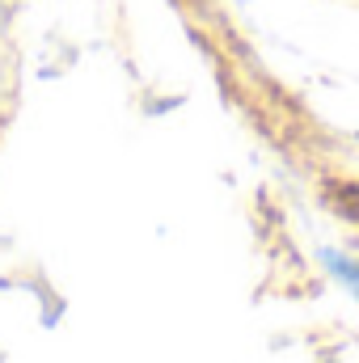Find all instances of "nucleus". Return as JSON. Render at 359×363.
<instances>
[{"instance_id":"obj_1","label":"nucleus","mask_w":359,"mask_h":363,"mask_svg":"<svg viewBox=\"0 0 359 363\" xmlns=\"http://www.w3.org/2000/svg\"><path fill=\"white\" fill-rule=\"evenodd\" d=\"M351 211H355V220H359V190H351Z\"/></svg>"},{"instance_id":"obj_2","label":"nucleus","mask_w":359,"mask_h":363,"mask_svg":"<svg viewBox=\"0 0 359 363\" xmlns=\"http://www.w3.org/2000/svg\"><path fill=\"white\" fill-rule=\"evenodd\" d=\"M351 274H355V279H359V271H351Z\"/></svg>"}]
</instances>
